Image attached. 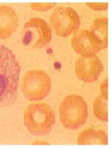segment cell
<instances>
[{
  "instance_id": "5bb4252c",
  "label": "cell",
  "mask_w": 111,
  "mask_h": 148,
  "mask_svg": "<svg viewBox=\"0 0 111 148\" xmlns=\"http://www.w3.org/2000/svg\"><path fill=\"white\" fill-rule=\"evenodd\" d=\"M86 5L95 11H101V10H106L108 8V3H87Z\"/></svg>"
},
{
  "instance_id": "277c9868",
  "label": "cell",
  "mask_w": 111,
  "mask_h": 148,
  "mask_svg": "<svg viewBox=\"0 0 111 148\" xmlns=\"http://www.w3.org/2000/svg\"><path fill=\"white\" fill-rule=\"evenodd\" d=\"M51 89V77L43 70H30L24 75L21 80L23 95L32 102L45 99L50 93Z\"/></svg>"
},
{
  "instance_id": "7c38bea8",
  "label": "cell",
  "mask_w": 111,
  "mask_h": 148,
  "mask_svg": "<svg viewBox=\"0 0 111 148\" xmlns=\"http://www.w3.org/2000/svg\"><path fill=\"white\" fill-rule=\"evenodd\" d=\"M93 110L95 117L100 121L106 122L108 121L107 114V98L100 95L95 99L93 103Z\"/></svg>"
},
{
  "instance_id": "8992f818",
  "label": "cell",
  "mask_w": 111,
  "mask_h": 148,
  "mask_svg": "<svg viewBox=\"0 0 111 148\" xmlns=\"http://www.w3.org/2000/svg\"><path fill=\"white\" fill-rule=\"evenodd\" d=\"M50 22L55 34L61 37H67L78 31L80 17L70 6H58L52 13Z\"/></svg>"
},
{
  "instance_id": "7a4b0ae2",
  "label": "cell",
  "mask_w": 111,
  "mask_h": 148,
  "mask_svg": "<svg viewBox=\"0 0 111 148\" xmlns=\"http://www.w3.org/2000/svg\"><path fill=\"white\" fill-rule=\"evenodd\" d=\"M24 123L28 131L34 136H47L55 124V114L46 103H34L29 106L24 114Z\"/></svg>"
},
{
  "instance_id": "8fae6325",
  "label": "cell",
  "mask_w": 111,
  "mask_h": 148,
  "mask_svg": "<svg viewBox=\"0 0 111 148\" xmlns=\"http://www.w3.org/2000/svg\"><path fill=\"white\" fill-rule=\"evenodd\" d=\"M90 32L94 35L103 44V50L108 45V19L106 17L97 18L92 23Z\"/></svg>"
},
{
  "instance_id": "3957f363",
  "label": "cell",
  "mask_w": 111,
  "mask_h": 148,
  "mask_svg": "<svg viewBox=\"0 0 111 148\" xmlns=\"http://www.w3.org/2000/svg\"><path fill=\"white\" fill-rule=\"evenodd\" d=\"M59 114L61 122L65 128L77 130L81 128L88 119V105L81 96L70 95L61 103Z\"/></svg>"
},
{
  "instance_id": "9a60e30c",
  "label": "cell",
  "mask_w": 111,
  "mask_h": 148,
  "mask_svg": "<svg viewBox=\"0 0 111 148\" xmlns=\"http://www.w3.org/2000/svg\"><path fill=\"white\" fill-rule=\"evenodd\" d=\"M100 91H101V95L105 98L108 99V91H107V80H105V81L100 86Z\"/></svg>"
},
{
  "instance_id": "6da1fadb",
  "label": "cell",
  "mask_w": 111,
  "mask_h": 148,
  "mask_svg": "<svg viewBox=\"0 0 111 148\" xmlns=\"http://www.w3.org/2000/svg\"><path fill=\"white\" fill-rule=\"evenodd\" d=\"M20 73V65L14 52L0 44V106L15 103Z\"/></svg>"
},
{
  "instance_id": "52a82bcc",
  "label": "cell",
  "mask_w": 111,
  "mask_h": 148,
  "mask_svg": "<svg viewBox=\"0 0 111 148\" xmlns=\"http://www.w3.org/2000/svg\"><path fill=\"white\" fill-rule=\"evenodd\" d=\"M71 44L75 52L84 58L95 56L103 50L102 43L87 29L77 31L72 39Z\"/></svg>"
},
{
  "instance_id": "30bf717a",
  "label": "cell",
  "mask_w": 111,
  "mask_h": 148,
  "mask_svg": "<svg viewBox=\"0 0 111 148\" xmlns=\"http://www.w3.org/2000/svg\"><path fill=\"white\" fill-rule=\"evenodd\" d=\"M77 143L80 145H106L108 139L106 134L102 130L88 128L79 135Z\"/></svg>"
},
{
  "instance_id": "4fadbf2b",
  "label": "cell",
  "mask_w": 111,
  "mask_h": 148,
  "mask_svg": "<svg viewBox=\"0 0 111 148\" xmlns=\"http://www.w3.org/2000/svg\"><path fill=\"white\" fill-rule=\"evenodd\" d=\"M55 5V3H31L30 6L36 11L43 12L53 8Z\"/></svg>"
},
{
  "instance_id": "9c48e42d",
  "label": "cell",
  "mask_w": 111,
  "mask_h": 148,
  "mask_svg": "<svg viewBox=\"0 0 111 148\" xmlns=\"http://www.w3.org/2000/svg\"><path fill=\"white\" fill-rule=\"evenodd\" d=\"M18 17L14 8L0 6V40H5L14 33L18 25Z\"/></svg>"
},
{
  "instance_id": "ba28073f",
  "label": "cell",
  "mask_w": 111,
  "mask_h": 148,
  "mask_svg": "<svg viewBox=\"0 0 111 148\" xmlns=\"http://www.w3.org/2000/svg\"><path fill=\"white\" fill-rule=\"evenodd\" d=\"M104 69L103 62L97 56L78 58L75 64L77 77L85 83L97 81Z\"/></svg>"
},
{
  "instance_id": "5b68a950",
  "label": "cell",
  "mask_w": 111,
  "mask_h": 148,
  "mask_svg": "<svg viewBox=\"0 0 111 148\" xmlns=\"http://www.w3.org/2000/svg\"><path fill=\"white\" fill-rule=\"evenodd\" d=\"M52 31L49 24L43 18L34 17L23 27L22 43L32 48H43L51 43Z\"/></svg>"
}]
</instances>
